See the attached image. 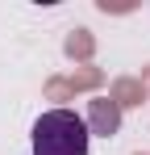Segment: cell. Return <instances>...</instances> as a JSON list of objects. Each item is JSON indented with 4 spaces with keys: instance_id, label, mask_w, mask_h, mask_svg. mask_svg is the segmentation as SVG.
Segmentation results:
<instances>
[{
    "instance_id": "6da1fadb",
    "label": "cell",
    "mask_w": 150,
    "mask_h": 155,
    "mask_svg": "<svg viewBox=\"0 0 150 155\" xmlns=\"http://www.w3.org/2000/svg\"><path fill=\"white\" fill-rule=\"evenodd\" d=\"M33 155H88L92 130L75 109H46L29 130Z\"/></svg>"
}]
</instances>
